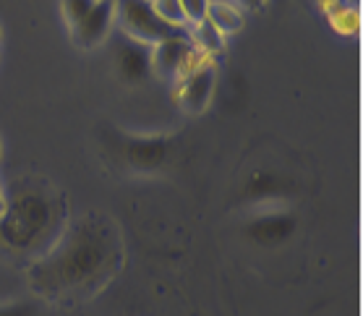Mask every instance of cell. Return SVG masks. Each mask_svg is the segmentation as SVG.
<instances>
[{
	"mask_svg": "<svg viewBox=\"0 0 363 316\" xmlns=\"http://www.w3.org/2000/svg\"><path fill=\"white\" fill-rule=\"evenodd\" d=\"M116 16L118 24L133 42L139 45H157V42L183 34L186 29H175L165 24L157 16V11L152 9V0H116Z\"/></svg>",
	"mask_w": 363,
	"mask_h": 316,
	"instance_id": "obj_1",
	"label": "cell"
},
{
	"mask_svg": "<svg viewBox=\"0 0 363 316\" xmlns=\"http://www.w3.org/2000/svg\"><path fill=\"white\" fill-rule=\"evenodd\" d=\"M201 58L204 55L194 47V42L189 40V32L157 42L155 50H152V66L162 79H183L191 68H196L201 63Z\"/></svg>",
	"mask_w": 363,
	"mask_h": 316,
	"instance_id": "obj_2",
	"label": "cell"
},
{
	"mask_svg": "<svg viewBox=\"0 0 363 316\" xmlns=\"http://www.w3.org/2000/svg\"><path fill=\"white\" fill-rule=\"evenodd\" d=\"M212 89H215V68L209 63H199L181 79L178 100L191 113H201L212 100Z\"/></svg>",
	"mask_w": 363,
	"mask_h": 316,
	"instance_id": "obj_3",
	"label": "cell"
},
{
	"mask_svg": "<svg viewBox=\"0 0 363 316\" xmlns=\"http://www.w3.org/2000/svg\"><path fill=\"white\" fill-rule=\"evenodd\" d=\"M116 18V0H97L86 16L74 26V40L82 47H94L108 37Z\"/></svg>",
	"mask_w": 363,
	"mask_h": 316,
	"instance_id": "obj_4",
	"label": "cell"
},
{
	"mask_svg": "<svg viewBox=\"0 0 363 316\" xmlns=\"http://www.w3.org/2000/svg\"><path fill=\"white\" fill-rule=\"evenodd\" d=\"M206 21L225 37V34L238 32L240 26H243V13H240L233 3H228V0H209Z\"/></svg>",
	"mask_w": 363,
	"mask_h": 316,
	"instance_id": "obj_5",
	"label": "cell"
},
{
	"mask_svg": "<svg viewBox=\"0 0 363 316\" xmlns=\"http://www.w3.org/2000/svg\"><path fill=\"white\" fill-rule=\"evenodd\" d=\"M189 40L194 42V47H196L201 55H212V52L223 50V34L217 32L215 26L209 24L206 18L204 21H199V24H194Z\"/></svg>",
	"mask_w": 363,
	"mask_h": 316,
	"instance_id": "obj_6",
	"label": "cell"
},
{
	"mask_svg": "<svg viewBox=\"0 0 363 316\" xmlns=\"http://www.w3.org/2000/svg\"><path fill=\"white\" fill-rule=\"evenodd\" d=\"M152 9L157 11V16L165 24L175 26V29H186V16H183L181 0H152Z\"/></svg>",
	"mask_w": 363,
	"mask_h": 316,
	"instance_id": "obj_7",
	"label": "cell"
},
{
	"mask_svg": "<svg viewBox=\"0 0 363 316\" xmlns=\"http://www.w3.org/2000/svg\"><path fill=\"white\" fill-rule=\"evenodd\" d=\"M97 0H63V16L71 26H76L91 11Z\"/></svg>",
	"mask_w": 363,
	"mask_h": 316,
	"instance_id": "obj_8",
	"label": "cell"
},
{
	"mask_svg": "<svg viewBox=\"0 0 363 316\" xmlns=\"http://www.w3.org/2000/svg\"><path fill=\"white\" fill-rule=\"evenodd\" d=\"M183 16H186V24H199L206 18V9H209V0H181Z\"/></svg>",
	"mask_w": 363,
	"mask_h": 316,
	"instance_id": "obj_9",
	"label": "cell"
},
{
	"mask_svg": "<svg viewBox=\"0 0 363 316\" xmlns=\"http://www.w3.org/2000/svg\"><path fill=\"white\" fill-rule=\"evenodd\" d=\"M34 308L32 306H6L0 308V316H32Z\"/></svg>",
	"mask_w": 363,
	"mask_h": 316,
	"instance_id": "obj_10",
	"label": "cell"
},
{
	"mask_svg": "<svg viewBox=\"0 0 363 316\" xmlns=\"http://www.w3.org/2000/svg\"><path fill=\"white\" fill-rule=\"evenodd\" d=\"M238 3L243 6V9H259L264 0H238Z\"/></svg>",
	"mask_w": 363,
	"mask_h": 316,
	"instance_id": "obj_11",
	"label": "cell"
},
{
	"mask_svg": "<svg viewBox=\"0 0 363 316\" xmlns=\"http://www.w3.org/2000/svg\"><path fill=\"white\" fill-rule=\"evenodd\" d=\"M6 212V201H3V196H0V215Z\"/></svg>",
	"mask_w": 363,
	"mask_h": 316,
	"instance_id": "obj_12",
	"label": "cell"
}]
</instances>
